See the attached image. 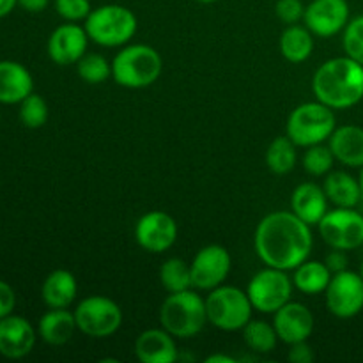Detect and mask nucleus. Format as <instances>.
Instances as JSON below:
<instances>
[{"mask_svg":"<svg viewBox=\"0 0 363 363\" xmlns=\"http://www.w3.org/2000/svg\"><path fill=\"white\" fill-rule=\"evenodd\" d=\"M160 323L170 335L191 339L199 335L208 323L206 300L191 289L170 293L160 308Z\"/></svg>","mask_w":363,"mask_h":363,"instance_id":"3","label":"nucleus"},{"mask_svg":"<svg viewBox=\"0 0 363 363\" xmlns=\"http://www.w3.org/2000/svg\"><path fill=\"white\" fill-rule=\"evenodd\" d=\"M325 264L328 266V269L332 273H339V272H344V269H347L346 250H337V248H333V250L326 255Z\"/></svg>","mask_w":363,"mask_h":363,"instance_id":"38","label":"nucleus"},{"mask_svg":"<svg viewBox=\"0 0 363 363\" xmlns=\"http://www.w3.org/2000/svg\"><path fill=\"white\" fill-rule=\"evenodd\" d=\"M360 275H362V279H363V262H362V268H360Z\"/></svg>","mask_w":363,"mask_h":363,"instance_id":"44","label":"nucleus"},{"mask_svg":"<svg viewBox=\"0 0 363 363\" xmlns=\"http://www.w3.org/2000/svg\"><path fill=\"white\" fill-rule=\"evenodd\" d=\"M77 326L91 339L112 337L123 325V311L106 296H87L74 308Z\"/></svg>","mask_w":363,"mask_h":363,"instance_id":"8","label":"nucleus"},{"mask_svg":"<svg viewBox=\"0 0 363 363\" xmlns=\"http://www.w3.org/2000/svg\"><path fill=\"white\" fill-rule=\"evenodd\" d=\"M135 354L142 363H174L179 358L174 335L165 328H149L135 340Z\"/></svg>","mask_w":363,"mask_h":363,"instance_id":"18","label":"nucleus"},{"mask_svg":"<svg viewBox=\"0 0 363 363\" xmlns=\"http://www.w3.org/2000/svg\"><path fill=\"white\" fill-rule=\"evenodd\" d=\"M275 14L284 23L294 25L303 20L305 6L301 4V0H277Z\"/></svg>","mask_w":363,"mask_h":363,"instance_id":"35","label":"nucleus"},{"mask_svg":"<svg viewBox=\"0 0 363 363\" xmlns=\"http://www.w3.org/2000/svg\"><path fill=\"white\" fill-rule=\"evenodd\" d=\"M325 194L337 208H357L362 201V190L358 179L344 170L326 174Z\"/></svg>","mask_w":363,"mask_h":363,"instance_id":"24","label":"nucleus"},{"mask_svg":"<svg viewBox=\"0 0 363 363\" xmlns=\"http://www.w3.org/2000/svg\"><path fill=\"white\" fill-rule=\"evenodd\" d=\"M335 128L333 108L321 101H308L296 106L289 113L286 135L298 147H311L315 144H325L332 137Z\"/></svg>","mask_w":363,"mask_h":363,"instance_id":"6","label":"nucleus"},{"mask_svg":"<svg viewBox=\"0 0 363 363\" xmlns=\"http://www.w3.org/2000/svg\"><path fill=\"white\" fill-rule=\"evenodd\" d=\"M312 91L330 108H351L363 99V66L347 55L326 60L314 73Z\"/></svg>","mask_w":363,"mask_h":363,"instance_id":"2","label":"nucleus"},{"mask_svg":"<svg viewBox=\"0 0 363 363\" xmlns=\"http://www.w3.org/2000/svg\"><path fill=\"white\" fill-rule=\"evenodd\" d=\"M35 332L30 323L20 315L0 319V354L11 360L23 358L34 350Z\"/></svg>","mask_w":363,"mask_h":363,"instance_id":"17","label":"nucleus"},{"mask_svg":"<svg viewBox=\"0 0 363 363\" xmlns=\"http://www.w3.org/2000/svg\"><path fill=\"white\" fill-rule=\"evenodd\" d=\"M243 340L248 350L254 353L266 354L272 353L279 342V335L275 332V326L261 319H250L243 328Z\"/></svg>","mask_w":363,"mask_h":363,"instance_id":"28","label":"nucleus"},{"mask_svg":"<svg viewBox=\"0 0 363 363\" xmlns=\"http://www.w3.org/2000/svg\"><path fill=\"white\" fill-rule=\"evenodd\" d=\"M14 305H16V296H14L13 287L0 280V319L13 314Z\"/></svg>","mask_w":363,"mask_h":363,"instance_id":"36","label":"nucleus"},{"mask_svg":"<svg viewBox=\"0 0 363 363\" xmlns=\"http://www.w3.org/2000/svg\"><path fill=\"white\" fill-rule=\"evenodd\" d=\"M326 307L335 318L351 319L363 311V279L360 273H333L325 291Z\"/></svg>","mask_w":363,"mask_h":363,"instance_id":"11","label":"nucleus"},{"mask_svg":"<svg viewBox=\"0 0 363 363\" xmlns=\"http://www.w3.org/2000/svg\"><path fill=\"white\" fill-rule=\"evenodd\" d=\"M347 0H312L305 6L303 23L318 38H333L344 32L351 20Z\"/></svg>","mask_w":363,"mask_h":363,"instance_id":"13","label":"nucleus"},{"mask_svg":"<svg viewBox=\"0 0 363 363\" xmlns=\"http://www.w3.org/2000/svg\"><path fill=\"white\" fill-rule=\"evenodd\" d=\"M358 183H360V190H362V201H363V167L360 170V177H358Z\"/></svg>","mask_w":363,"mask_h":363,"instance_id":"42","label":"nucleus"},{"mask_svg":"<svg viewBox=\"0 0 363 363\" xmlns=\"http://www.w3.org/2000/svg\"><path fill=\"white\" fill-rule=\"evenodd\" d=\"M287 358H289L291 363H312L314 362V353H312V347L305 340V342L291 344Z\"/></svg>","mask_w":363,"mask_h":363,"instance_id":"37","label":"nucleus"},{"mask_svg":"<svg viewBox=\"0 0 363 363\" xmlns=\"http://www.w3.org/2000/svg\"><path fill=\"white\" fill-rule=\"evenodd\" d=\"M208 321L223 332H238L252 319L254 305L247 291L234 286H218L206 298Z\"/></svg>","mask_w":363,"mask_h":363,"instance_id":"7","label":"nucleus"},{"mask_svg":"<svg viewBox=\"0 0 363 363\" xmlns=\"http://www.w3.org/2000/svg\"><path fill=\"white\" fill-rule=\"evenodd\" d=\"M50 0H18V6L27 13H41L48 7Z\"/></svg>","mask_w":363,"mask_h":363,"instance_id":"39","label":"nucleus"},{"mask_svg":"<svg viewBox=\"0 0 363 363\" xmlns=\"http://www.w3.org/2000/svg\"><path fill=\"white\" fill-rule=\"evenodd\" d=\"M254 245L259 259L266 266L289 272L307 261L314 238L311 225L293 211H275L259 222Z\"/></svg>","mask_w":363,"mask_h":363,"instance_id":"1","label":"nucleus"},{"mask_svg":"<svg viewBox=\"0 0 363 363\" xmlns=\"http://www.w3.org/2000/svg\"><path fill=\"white\" fill-rule=\"evenodd\" d=\"M84 27L92 43L113 48V46H124L133 38L138 21L133 11L128 9L126 6L105 4L89 13Z\"/></svg>","mask_w":363,"mask_h":363,"instance_id":"5","label":"nucleus"},{"mask_svg":"<svg viewBox=\"0 0 363 363\" xmlns=\"http://www.w3.org/2000/svg\"><path fill=\"white\" fill-rule=\"evenodd\" d=\"M342 46L347 57H351L363 66V14L350 20V23L346 25Z\"/></svg>","mask_w":363,"mask_h":363,"instance_id":"33","label":"nucleus"},{"mask_svg":"<svg viewBox=\"0 0 363 363\" xmlns=\"http://www.w3.org/2000/svg\"><path fill=\"white\" fill-rule=\"evenodd\" d=\"M330 149L337 162L351 169L363 167V128L354 124L335 128L332 137L328 138Z\"/></svg>","mask_w":363,"mask_h":363,"instance_id":"21","label":"nucleus"},{"mask_svg":"<svg viewBox=\"0 0 363 363\" xmlns=\"http://www.w3.org/2000/svg\"><path fill=\"white\" fill-rule=\"evenodd\" d=\"M77 73L85 84L98 85L112 77V64L99 53H85L77 62Z\"/></svg>","mask_w":363,"mask_h":363,"instance_id":"30","label":"nucleus"},{"mask_svg":"<svg viewBox=\"0 0 363 363\" xmlns=\"http://www.w3.org/2000/svg\"><path fill=\"white\" fill-rule=\"evenodd\" d=\"M291 211L308 225H318L328 213V197L325 188L315 183H301L291 195Z\"/></svg>","mask_w":363,"mask_h":363,"instance_id":"19","label":"nucleus"},{"mask_svg":"<svg viewBox=\"0 0 363 363\" xmlns=\"http://www.w3.org/2000/svg\"><path fill=\"white\" fill-rule=\"evenodd\" d=\"M293 287V279L284 269L268 266L252 277L247 294L254 305V311L262 312V314H275L280 307L291 301Z\"/></svg>","mask_w":363,"mask_h":363,"instance_id":"9","label":"nucleus"},{"mask_svg":"<svg viewBox=\"0 0 363 363\" xmlns=\"http://www.w3.org/2000/svg\"><path fill=\"white\" fill-rule=\"evenodd\" d=\"M197 2H201V4H215V2H218V0H197Z\"/></svg>","mask_w":363,"mask_h":363,"instance_id":"43","label":"nucleus"},{"mask_svg":"<svg viewBox=\"0 0 363 363\" xmlns=\"http://www.w3.org/2000/svg\"><path fill=\"white\" fill-rule=\"evenodd\" d=\"M34 91V80L25 66L14 60H0V103H21Z\"/></svg>","mask_w":363,"mask_h":363,"instance_id":"20","label":"nucleus"},{"mask_svg":"<svg viewBox=\"0 0 363 363\" xmlns=\"http://www.w3.org/2000/svg\"><path fill=\"white\" fill-rule=\"evenodd\" d=\"M230 254L222 245H208L195 254L190 262L194 289L213 291L225 282L230 272Z\"/></svg>","mask_w":363,"mask_h":363,"instance_id":"12","label":"nucleus"},{"mask_svg":"<svg viewBox=\"0 0 363 363\" xmlns=\"http://www.w3.org/2000/svg\"><path fill=\"white\" fill-rule=\"evenodd\" d=\"M318 229L330 248L347 252L363 245V215L354 208L328 209Z\"/></svg>","mask_w":363,"mask_h":363,"instance_id":"10","label":"nucleus"},{"mask_svg":"<svg viewBox=\"0 0 363 363\" xmlns=\"http://www.w3.org/2000/svg\"><path fill=\"white\" fill-rule=\"evenodd\" d=\"M298 145L289 137H277L266 151V165L273 174H289L294 169L298 160Z\"/></svg>","mask_w":363,"mask_h":363,"instance_id":"27","label":"nucleus"},{"mask_svg":"<svg viewBox=\"0 0 363 363\" xmlns=\"http://www.w3.org/2000/svg\"><path fill=\"white\" fill-rule=\"evenodd\" d=\"M135 240L149 254H163L177 240V223L169 213L149 211L135 225Z\"/></svg>","mask_w":363,"mask_h":363,"instance_id":"14","label":"nucleus"},{"mask_svg":"<svg viewBox=\"0 0 363 363\" xmlns=\"http://www.w3.org/2000/svg\"><path fill=\"white\" fill-rule=\"evenodd\" d=\"M233 357H227V354H211V357L206 358V363H234Z\"/></svg>","mask_w":363,"mask_h":363,"instance_id":"41","label":"nucleus"},{"mask_svg":"<svg viewBox=\"0 0 363 363\" xmlns=\"http://www.w3.org/2000/svg\"><path fill=\"white\" fill-rule=\"evenodd\" d=\"M20 121L23 126L30 128V130H38V128L45 126L48 121V105L45 99L39 94H30L20 103Z\"/></svg>","mask_w":363,"mask_h":363,"instance_id":"32","label":"nucleus"},{"mask_svg":"<svg viewBox=\"0 0 363 363\" xmlns=\"http://www.w3.org/2000/svg\"><path fill=\"white\" fill-rule=\"evenodd\" d=\"M78 330L74 312L67 308H50L41 319H39L38 332L41 339L50 346H64L73 339L74 332Z\"/></svg>","mask_w":363,"mask_h":363,"instance_id":"22","label":"nucleus"},{"mask_svg":"<svg viewBox=\"0 0 363 363\" xmlns=\"http://www.w3.org/2000/svg\"><path fill=\"white\" fill-rule=\"evenodd\" d=\"M160 282L169 294L194 289L190 264L179 257L169 259L160 268Z\"/></svg>","mask_w":363,"mask_h":363,"instance_id":"29","label":"nucleus"},{"mask_svg":"<svg viewBox=\"0 0 363 363\" xmlns=\"http://www.w3.org/2000/svg\"><path fill=\"white\" fill-rule=\"evenodd\" d=\"M162 69V55L149 45L124 46L112 60V78L128 89L149 87L158 80Z\"/></svg>","mask_w":363,"mask_h":363,"instance_id":"4","label":"nucleus"},{"mask_svg":"<svg viewBox=\"0 0 363 363\" xmlns=\"http://www.w3.org/2000/svg\"><path fill=\"white\" fill-rule=\"evenodd\" d=\"M89 35L77 21H67L52 32L48 39V55L59 66L77 64L87 53Z\"/></svg>","mask_w":363,"mask_h":363,"instance_id":"15","label":"nucleus"},{"mask_svg":"<svg viewBox=\"0 0 363 363\" xmlns=\"http://www.w3.org/2000/svg\"><path fill=\"white\" fill-rule=\"evenodd\" d=\"M333 273L330 272L328 266L321 261H305L294 269L293 284L300 293L315 296V294L325 293L332 280Z\"/></svg>","mask_w":363,"mask_h":363,"instance_id":"25","label":"nucleus"},{"mask_svg":"<svg viewBox=\"0 0 363 363\" xmlns=\"http://www.w3.org/2000/svg\"><path fill=\"white\" fill-rule=\"evenodd\" d=\"M273 315H275L273 326H275L277 335L287 346L311 339L314 332V314L303 303L287 301Z\"/></svg>","mask_w":363,"mask_h":363,"instance_id":"16","label":"nucleus"},{"mask_svg":"<svg viewBox=\"0 0 363 363\" xmlns=\"http://www.w3.org/2000/svg\"><path fill=\"white\" fill-rule=\"evenodd\" d=\"M307 27L301 25H289L280 35V52L284 59L293 64H301L312 55L314 50V38Z\"/></svg>","mask_w":363,"mask_h":363,"instance_id":"26","label":"nucleus"},{"mask_svg":"<svg viewBox=\"0 0 363 363\" xmlns=\"http://www.w3.org/2000/svg\"><path fill=\"white\" fill-rule=\"evenodd\" d=\"M78 293L77 279L67 269H55L45 279L41 287L43 301L50 308H67Z\"/></svg>","mask_w":363,"mask_h":363,"instance_id":"23","label":"nucleus"},{"mask_svg":"<svg viewBox=\"0 0 363 363\" xmlns=\"http://www.w3.org/2000/svg\"><path fill=\"white\" fill-rule=\"evenodd\" d=\"M18 0H0V18L7 16L16 7Z\"/></svg>","mask_w":363,"mask_h":363,"instance_id":"40","label":"nucleus"},{"mask_svg":"<svg viewBox=\"0 0 363 363\" xmlns=\"http://www.w3.org/2000/svg\"><path fill=\"white\" fill-rule=\"evenodd\" d=\"M335 156H333L330 145L315 144L307 147L303 155V169L305 172L311 174V176H326L330 174V170L333 169V163H335Z\"/></svg>","mask_w":363,"mask_h":363,"instance_id":"31","label":"nucleus"},{"mask_svg":"<svg viewBox=\"0 0 363 363\" xmlns=\"http://www.w3.org/2000/svg\"><path fill=\"white\" fill-rule=\"evenodd\" d=\"M55 11L66 21H85L92 7L91 0H55Z\"/></svg>","mask_w":363,"mask_h":363,"instance_id":"34","label":"nucleus"}]
</instances>
